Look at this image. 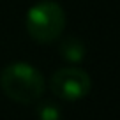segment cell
<instances>
[{
  "label": "cell",
  "mask_w": 120,
  "mask_h": 120,
  "mask_svg": "<svg viewBox=\"0 0 120 120\" xmlns=\"http://www.w3.org/2000/svg\"><path fill=\"white\" fill-rule=\"evenodd\" d=\"M58 51H60V56L65 58L67 62H71V64H79V62L85 58L86 48H85V44H83V41L79 37L69 35V37H65L64 41L60 42Z\"/></svg>",
  "instance_id": "obj_4"
},
{
  "label": "cell",
  "mask_w": 120,
  "mask_h": 120,
  "mask_svg": "<svg viewBox=\"0 0 120 120\" xmlns=\"http://www.w3.org/2000/svg\"><path fill=\"white\" fill-rule=\"evenodd\" d=\"M25 26L34 41L42 44L53 42L65 28V12L60 4L53 0H42L28 9Z\"/></svg>",
  "instance_id": "obj_2"
},
{
  "label": "cell",
  "mask_w": 120,
  "mask_h": 120,
  "mask_svg": "<svg viewBox=\"0 0 120 120\" xmlns=\"http://www.w3.org/2000/svg\"><path fill=\"white\" fill-rule=\"evenodd\" d=\"M49 88L56 97L64 101H79L86 97L92 88V79L88 72L79 67H62L51 76Z\"/></svg>",
  "instance_id": "obj_3"
},
{
  "label": "cell",
  "mask_w": 120,
  "mask_h": 120,
  "mask_svg": "<svg viewBox=\"0 0 120 120\" xmlns=\"http://www.w3.org/2000/svg\"><path fill=\"white\" fill-rule=\"evenodd\" d=\"M35 115H37L39 120H60L62 118V111H60L58 104H55L51 101H44L41 104H37Z\"/></svg>",
  "instance_id": "obj_5"
},
{
  "label": "cell",
  "mask_w": 120,
  "mask_h": 120,
  "mask_svg": "<svg viewBox=\"0 0 120 120\" xmlns=\"http://www.w3.org/2000/svg\"><path fill=\"white\" fill-rule=\"evenodd\" d=\"M0 86L4 94L14 102L32 104L42 97L46 79L41 71L28 62H12L5 65L0 74Z\"/></svg>",
  "instance_id": "obj_1"
}]
</instances>
